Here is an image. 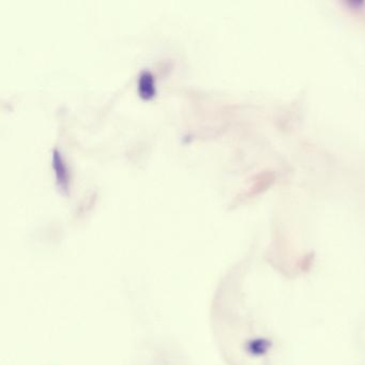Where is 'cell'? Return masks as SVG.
Instances as JSON below:
<instances>
[{
    "instance_id": "obj_2",
    "label": "cell",
    "mask_w": 365,
    "mask_h": 365,
    "mask_svg": "<svg viewBox=\"0 0 365 365\" xmlns=\"http://www.w3.org/2000/svg\"><path fill=\"white\" fill-rule=\"evenodd\" d=\"M53 166H54L55 175H56L57 182L59 187L62 190L67 189V172L65 163H63L62 158L57 149L53 153Z\"/></svg>"
},
{
    "instance_id": "obj_1",
    "label": "cell",
    "mask_w": 365,
    "mask_h": 365,
    "mask_svg": "<svg viewBox=\"0 0 365 365\" xmlns=\"http://www.w3.org/2000/svg\"><path fill=\"white\" fill-rule=\"evenodd\" d=\"M138 94L146 100L153 98L157 94L156 90V80L153 73L149 71H143L138 77Z\"/></svg>"
}]
</instances>
